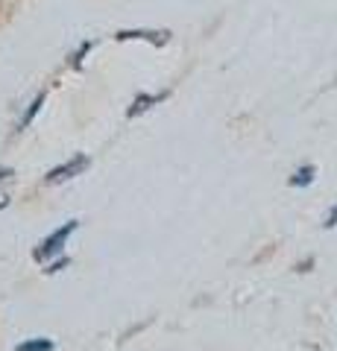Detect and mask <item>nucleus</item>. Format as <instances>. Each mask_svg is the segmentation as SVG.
I'll return each instance as SVG.
<instances>
[{
  "label": "nucleus",
  "mask_w": 337,
  "mask_h": 351,
  "mask_svg": "<svg viewBox=\"0 0 337 351\" xmlns=\"http://www.w3.org/2000/svg\"><path fill=\"white\" fill-rule=\"evenodd\" d=\"M77 219H71V223H65L62 228H59V232H53L47 240H45V243H41L38 249H36V261H47L50 255H56V252H62V246L65 243H68V237L73 234V232H77Z\"/></svg>",
  "instance_id": "f257e3e1"
},
{
  "label": "nucleus",
  "mask_w": 337,
  "mask_h": 351,
  "mask_svg": "<svg viewBox=\"0 0 337 351\" xmlns=\"http://www.w3.org/2000/svg\"><path fill=\"white\" fill-rule=\"evenodd\" d=\"M129 38H141V41H150V44H167L170 32L167 29H161V32H153V29H124V32H117V41H129Z\"/></svg>",
  "instance_id": "7ed1b4c3"
},
{
  "label": "nucleus",
  "mask_w": 337,
  "mask_h": 351,
  "mask_svg": "<svg viewBox=\"0 0 337 351\" xmlns=\"http://www.w3.org/2000/svg\"><path fill=\"white\" fill-rule=\"evenodd\" d=\"M18 351H53V339H30V343H21Z\"/></svg>",
  "instance_id": "423d86ee"
},
{
  "label": "nucleus",
  "mask_w": 337,
  "mask_h": 351,
  "mask_svg": "<svg viewBox=\"0 0 337 351\" xmlns=\"http://www.w3.org/2000/svg\"><path fill=\"white\" fill-rule=\"evenodd\" d=\"M334 223H337V208H334V211H332V214H329V223H325V228H332V226H334Z\"/></svg>",
  "instance_id": "6e6552de"
},
{
  "label": "nucleus",
  "mask_w": 337,
  "mask_h": 351,
  "mask_svg": "<svg viewBox=\"0 0 337 351\" xmlns=\"http://www.w3.org/2000/svg\"><path fill=\"white\" fill-rule=\"evenodd\" d=\"M85 167H89V158H85V156L71 158L68 164H62V167H56V170H50V173H47V184L68 182V179H73V176H80Z\"/></svg>",
  "instance_id": "f03ea898"
},
{
  "label": "nucleus",
  "mask_w": 337,
  "mask_h": 351,
  "mask_svg": "<svg viewBox=\"0 0 337 351\" xmlns=\"http://www.w3.org/2000/svg\"><path fill=\"white\" fill-rule=\"evenodd\" d=\"M311 182H314V167H311V164H305L302 170H297V173H293V179H290L293 188H305V184H311Z\"/></svg>",
  "instance_id": "39448f33"
},
{
  "label": "nucleus",
  "mask_w": 337,
  "mask_h": 351,
  "mask_svg": "<svg viewBox=\"0 0 337 351\" xmlns=\"http://www.w3.org/2000/svg\"><path fill=\"white\" fill-rule=\"evenodd\" d=\"M9 182H12V173H3L0 170V208H6L9 205Z\"/></svg>",
  "instance_id": "0eeeda50"
},
{
  "label": "nucleus",
  "mask_w": 337,
  "mask_h": 351,
  "mask_svg": "<svg viewBox=\"0 0 337 351\" xmlns=\"http://www.w3.org/2000/svg\"><path fill=\"white\" fill-rule=\"evenodd\" d=\"M161 100H167V91H161V94H156V97H153V94H141L138 100H135L132 106H129V112H126V114H129V117H138L141 112L153 108V106H156V103H161Z\"/></svg>",
  "instance_id": "20e7f679"
}]
</instances>
